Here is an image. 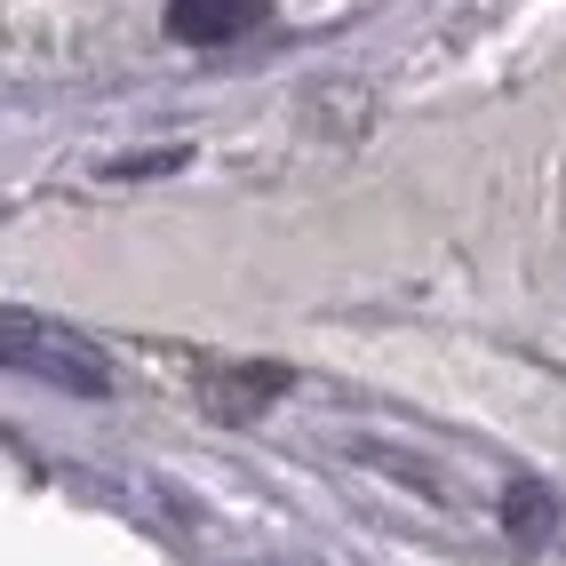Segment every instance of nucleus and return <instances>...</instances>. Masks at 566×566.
<instances>
[{
    "mask_svg": "<svg viewBox=\"0 0 566 566\" xmlns=\"http://www.w3.org/2000/svg\"><path fill=\"white\" fill-rule=\"evenodd\" d=\"M0 367L32 375V384H49V391H72V399H104L112 391V359L88 344V335L49 319V312H24V304H0Z\"/></svg>",
    "mask_w": 566,
    "mask_h": 566,
    "instance_id": "nucleus-1",
    "label": "nucleus"
},
{
    "mask_svg": "<svg viewBox=\"0 0 566 566\" xmlns=\"http://www.w3.org/2000/svg\"><path fill=\"white\" fill-rule=\"evenodd\" d=\"M263 9H272V0H168V32L184 49H223V41H240L248 24H263Z\"/></svg>",
    "mask_w": 566,
    "mask_h": 566,
    "instance_id": "nucleus-2",
    "label": "nucleus"
}]
</instances>
